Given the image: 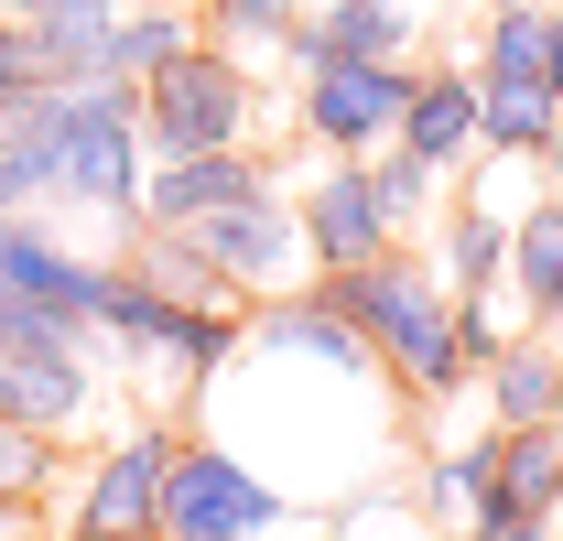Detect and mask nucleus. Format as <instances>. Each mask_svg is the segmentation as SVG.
I'll return each mask as SVG.
<instances>
[{"mask_svg": "<svg viewBox=\"0 0 563 541\" xmlns=\"http://www.w3.org/2000/svg\"><path fill=\"white\" fill-rule=\"evenodd\" d=\"M314 292L368 336L379 379H390L412 411H444V401L477 390V357H466V336H455V292L433 281V261L390 250V261H368V270H314Z\"/></svg>", "mask_w": 563, "mask_h": 541, "instance_id": "obj_1", "label": "nucleus"}, {"mask_svg": "<svg viewBox=\"0 0 563 541\" xmlns=\"http://www.w3.org/2000/svg\"><path fill=\"white\" fill-rule=\"evenodd\" d=\"M553 0H488L477 22V163H553L563 131V87H553V44H542Z\"/></svg>", "mask_w": 563, "mask_h": 541, "instance_id": "obj_2", "label": "nucleus"}, {"mask_svg": "<svg viewBox=\"0 0 563 541\" xmlns=\"http://www.w3.org/2000/svg\"><path fill=\"white\" fill-rule=\"evenodd\" d=\"M141 185H152L141 87H55V174H44V206H87V217L141 228Z\"/></svg>", "mask_w": 563, "mask_h": 541, "instance_id": "obj_3", "label": "nucleus"}, {"mask_svg": "<svg viewBox=\"0 0 563 541\" xmlns=\"http://www.w3.org/2000/svg\"><path fill=\"white\" fill-rule=\"evenodd\" d=\"M303 33H314V22H303ZM412 76L422 66H357V55H314V44H292V98H282V120H292V141H314L325 163H368V152L401 141Z\"/></svg>", "mask_w": 563, "mask_h": 541, "instance_id": "obj_4", "label": "nucleus"}, {"mask_svg": "<svg viewBox=\"0 0 563 541\" xmlns=\"http://www.w3.org/2000/svg\"><path fill=\"white\" fill-rule=\"evenodd\" d=\"M98 336H120L131 357H163V368H185V379H217L239 336H250V314H228V303H185V292H163L141 261H109L98 270Z\"/></svg>", "mask_w": 563, "mask_h": 541, "instance_id": "obj_5", "label": "nucleus"}, {"mask_svg": "<svg viewBox=\"0 0 563 541\" xmlns=\"http://www.w3.org/2000/svg\"><path fill=\"white\" fill-rule=\"evenodd\" d=\"M250 120H261V76L239 55L196 44L185 66H163L141 87V141L152 163H196V152H250Z\"/></svg>", "mask_w": 563, "mask_h": 541, "instance_id": "obj_6", "label": "nucleus"}, {"mask_svg": "<svg viewBox=\"0 0 563 541\" xmlns=\"http://www.w3.org/2000/svg\"><path fill=\"white\" fill-rule=\"evenodd\" d=\"M292 531V498L250 466L228 433H185L174 487H163V541H282Z\"/></svg>", "mask_w": 563, "mask_h": 541, "instance_id": "obj_7", "label": "nucleus"}, {"mask_svg": "<svg viewBox=\"0 0 563 541\" xmlns=\"http://www.w3.org/2000/svg\"><path fill=\"white\" fill-rule=\"evenodd\" d=\"M174 455H185V433H174V422H120V433L87 455V476H76L66 541H163Z\"/></svg>", "mask_w": 563, "mask_h": 541, "instance_id": "obj_8", "label": "nucleus"}, {"mask_svg": "<svg viewBox=\"0 0 563 541\" xmlns=\"http://www.w3.org/2000/svg\"><path fill=\"white\" fill-rule=\"evenodd\" d=\"M174 239H196V261L239 292V303H272V292H292V270H303V217H292V196H250V206H217V217H196V228H174Z\"/></svg>", "mask_w": 563, "mask_h": 541, "instance_id": "obj_9", "label": "nucleus"}, {"mask_svg": "<svg viewBox=\"0 0 563 541\" xmlns=\"http://www.w3.org/2000/svg\"><path fill=\"white\" fill-rule=\"evenodd\" d=\"M292 217H303V261H314V270H368V261L401 250V228H390L368 163H314L303 196H292Z\"/></svg>", "mask_w": 563, "mask_h": 541, "instance_id": "obj_10", "label": "nucleus"}, {"mask_svg": "<svg viewBox=\"0 0 563 541\" xmlns=\"http://www.w3.org/2000/svg\"><path fill=\"white\" fill-rule=\"evenodd\" d=\"M520 520H563V422H520V433H498V466H488V498H477L466 541L520 531Z\"/></svg>", "mask_w": 563, "mask_h": 541, "instance_id": "obj_11", "label": "nucleus"}, {"mask_svg": "<svg viewBox=\"0 0 563 541\" xmlns=\"http://www.w3.org/2000/svg\"><path fill=\"white\" fill-rule=\"evenodd\" d=\"M433 281L455 303H509V217L488 206V185H455L433 217Z\"/></svg>", "mask_w": 563, "mask_h": 541, "instance_id": "obj_12", "label": "nucleus"}, {"mask_svg": "<svg viewBox=\"0 0 563 541\" xmlns=\"http://www.w3.org/2000/svg\"><path fill=\"white\" fill-rule=\"evenodd\" d=\"M282 174L261 152H196V163H152V185H141V228H196L217 206H250L272 196Z\"/></svg>", "mask_w": 563, "mask_h": 541, "instance_id": "obj_13", "label": "nucleus"}, {"mask_svg": "<svg viewBox=\"0 0 563 541\" xmlns=\"http://www.w3.org/2000/svg\"><path fill=\"white\" fill-rule=\"evenodd\" d=\"M120 11L131 0H55V11H33L22 33H33L44 87H120Z\"/></svg>", "mask_w": 563, "mask_h": 541, "instance_id": "obj_14", "label": "nucleus"}, {"mask_svg": "<svg viewBox=\"0 0 563 541\" xmlns=\"http://www.w3.org/2000/svg\"><path fill=\"white\" fill-rule=\"evenodd\" d=\"M477 411H488L498 433H520V422H563V336H553V325H520V336L477 368Z\"/></svg>", "mask_w": 563, "mask_h": 541, "instance_id": "obj_15", "label": "nucleus"}, {"mask_svg": "<svg viewBox=\"0 0 563 541\" xmlns=\"http://www.w3.org/2000/svg\"><path fill=\"white\" fill-rule=\"evenodd\" d=\"M401 152H422L433 174H466V163H477V66H422L412 76Z\"/></svg>", "mask_w": 563, "mask_h": 541, "instance_id": "obj_16", "label": "nucleus"}, {"mask_svg": "<svg viewBox=\"0 0 563 541\" xmlns=\"http://www.w3.org/2000/svg\"><path fill=\"white\" fill-rule=\"evenodd\" d=\"M98 411V357H0V422H33L66 444Z\"/></svg>", "mask_w": 563, "mask_h": 541, "instance_id": "obj_17", "label": "nucleus"}, {"mask_svg": "<svg viewBox=\"0 0 563 541\" xmlns=\"http://www.w3.org/2000/svg\"><path fill=\"white\" fill-rule=\"evenodd\" d=\"M509 314L520 325H563V185L509 206Z\"/></svg>", "mask_w": 563, "mask_h": 541, "instance_id": "obj_18", "label": "nucleus"}, {"mask_svg": "<svg viewBox=\"0 0 563 541\" xmlns=\"http://www.w3.org/2000/svg\"><path fill=\"white\" fill-rule=\"evenodd\" d=\"M314 55H357V66H412L422 11L412 0H314Z\"/></svg>", "mask_w": 563, "mask_h": 541, "instance_id": "obj_19", "label": "nucleus"}, {"mask_svg": "<svg viewBox=\"0 0 563 541\" xmlns=\"http://www.w3.org/2000/svg\"><path fill=\"white\" fill-rule=\"evenodd\" d=\"M303 0H196V33H207L217 55H239V66H282L292 76V44H303Z\"/></svg>", "mask_w": 563, "mask_h": 541, "instance_id": "obj_20", "label": "nucleus"}, {"mask_svg": "<svg viewBox=\"0 0 563 541\" xmlns=\"http://www.w3.org/2000/svg\"><path fill=\"white\" fill-rule=\"evenodd\" d=\"M207 33H196V11L185 0H131L120 11V87H152L163 66H185Z\"/></svg>", "mask_w": 563, "mask_h": 541, "instance_id": "obj_21", "label": "nucleus"}, {"mask_svg": "<svg viewBox=\"0 0 563 541\" xmlns=\"http://www.w3.org/2000/svg\"><path fill=\"white\" fill-rule=\"evenodd\" d=\"M488 466H498V422L477 444H422V509H433L444 531H466L477 498H488Z\"/></svg>", "mask_w": 563, "mask_h": 541, "instance_id": "obj_22", "label": "nucleus"}, {"mask_svg": "<svg viewBox=\"0 0 563 541\" xmlns=\"http://www.w3.org/2000/svg\"><path fill=\"white\" fill-rule=\"evenodd\" d=\"M368 174H379V206H390V228H401V250H412L422 228L444 217V196H455V185H444V174H433L422 152H401V141H390V152H368Z\"/></svg>", "mask_w": 563, "mask_h": 541, "instance_id": "obj_23", "label": "nucleus"}, {"mask_svg": "<svg viewBox=\"0 0 563 541\" xmlns=\"http://www.w3.org/2000/svg\"><path fill=\"white\" fill-rule=\"evenodd\" d=\"M66 476V444L55 433H33V422H0V520H22V509H44V487Z\"/></svg>", "mask_w": 563, "mask_h": 541, "instance_id": "obj_24", "label": "nucleus"}, {"mask_svg": "<svg viewBox=\"0 0 563 541\" xmlns=\"http://www.w3.org/2000/svg\"><path fill=\"white\" fill-rule=\"evenodd\" d=\"M542 44H553V87H563V0L542 11Z\"/></svg>", "mask_w": 563, "mask_h": 541, "instance_id": "obj_25", "label": "nucleus"}, {"mask_svg": "<svg viewBox=\"0 0 563 541\" xmlns=\"http://www.w3.org/2000/svg\"><path fill=\"white\" fill-rule=\"evenodd\" d=\"M33 11H55V0H0V22H33Z\"/></svg>", "mask_w": 563, "mask_h": 541, "instance_id": "obj_26", "label": "nucleus"}, {"mask_svg": "<svg viewBox=\"0 0 563 541\" xmlns=\"http://www.w3.org/2000/svg\"><path fill=\"white\" fill-rule=\"evenodd\" d=\"M55 541H66V531H55Z\"/></svg>", "mask_w": 563, "mask_h": 541, "instance_id": "obj_27", "label": "nucleus"}]
</instances>
